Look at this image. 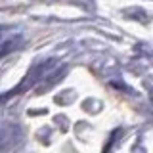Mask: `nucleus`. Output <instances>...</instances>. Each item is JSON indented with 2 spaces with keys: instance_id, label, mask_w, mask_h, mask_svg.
Masks as SVG:
<instances>
[{
  "instance_id": "nucleus-1",
  "label": "nucleus",
  "mask_w": 153,
  "mask_h": 153,
  "mask_svg": "<svg viewBox=\"0 0 153 153\" xmlns=\"http://www.w3.org/2000/svg\"><path fill=\"white\" fill-rule=\"evenodd\" d=\"M23 36L19 33H0V57L12 54L16 48L21 46Z\"/></svg>"
}]
</instances>
